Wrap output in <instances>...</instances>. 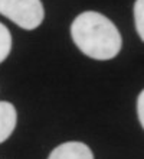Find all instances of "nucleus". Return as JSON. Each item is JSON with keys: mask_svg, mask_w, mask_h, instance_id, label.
Returning <instances> with one entry per match:
<instances>
[{"mask_svg": "<svg viewBox=\"0 0 144 159\" xmlns=\"http://www.w3.org/2000/svg\"><path fill=\"white\" fill-rule=\"evenodd\" d=\"M71 36L81 52L98 61L117 57L123 45L117 26L108 17L92 10L75 17L71 26Z\"/></svg>", "mask_w": 144, "mask_h": 159, "instance_id": "nucleus-1", "label": "nucleus"}, {"mask_svg": "<svg viewBox=\"0 0 144 159\" xmlns=\"http://www.w3.org/2000/svg\"><path fill=\"white\" fill-rule=\"evenodd\" d=\"M0 15L22 29L32 30L42 23L45 12L41 0H0Z\"/></svg>", "mask_w": 144, "mask_h": 159, "instance_id": "nucleus-2", "label": "nucleus"}, {"mask_svg": "<svg viewBox=\"0 0 144 159\" xmlns=\"http://www.w3.org/2000/svg\"><path fill=\"white\" fill-rule=\"evenodd\" d=\"M48 159H94V155L82 142H65L55 148Z\"/></svg>", "mask_w": 144, "mask_h": 159, "instance_id": "nucleus-3", "label": "nucleus"}, {"mask_svg": "<svg viewBox=\"0 0 144 159\" xmlns=\"http://www.w3.org/2000/svg\"><path fill=\"white\" fill-rule=\"evenodd\" d=\"M16 109L9 101H0V143L12 134L16 127Z\"/></svg>", "mask_w": 144, "mask_h": 159, "instance_id": "nucleus-4", "label": "nucleus"}, {"mask_svg": "<svg viewBox=\"0 0 144 159\" xmlns=\"http://www.w3.org/2000/svg\"><path fill=\"white\" fill-rule=\"evenodd\" d=\"M12 49V35L3 23H0V64L7 58Z\"/></svg>", "mask_w": 144, "mask_h": 159, "instance_id": "nucleus-5", "label": "nucleus"}, {"mask_svg": "<svg viewBox=\"0 0 144 159\" xmlns=\"http://www.w3.org/2000/svg\"><path fill=\"white\" fill-rule=\"evenodd\" d=\"M134 23L137 34L144 42V0H136L134 3Z\"/></svg>", "mask_w": 144, "mask_h": 159, "instance_id": "nucleus-6", "label": "nucleus"}, {"mask_svg": "<svg viewBox=\"0 0 144 159\" xmlns=\"http://www.w3.org/2000/svg\"><path fill=\"white\" fill-rule=\"evenodd\" d=\"M137 114H138V120L144 129V90L140 93V96L137 98Z\"/></svg>", "mask_w": 144, "mask_h": 159, "instance_id": "nucleus-7", "label": "nucleus"}]
</instances>
